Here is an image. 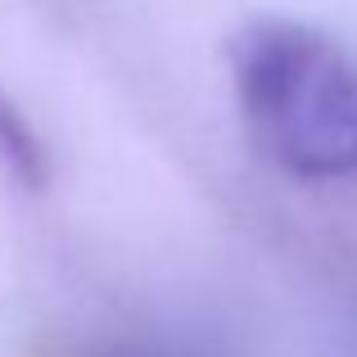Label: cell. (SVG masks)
I'll return each mask as SVG.
<instances>
[{"label":"cell","mask_w":357,"mask_h":357,"mask_svg":"<svg viewBox=\"0 0 357 357\" xmlns=\"http://www.w3.org/2000/svg\"><path fill=\"white\" fill-rule=\"evenodd\" d=\"M231 86L253 149L294 181L357 176V63L307 23L262 18L231 41Z\"/></svg>","instance_id":"cell-1"},{"label":"cell","mask_w":357,"mask_h":357,"mask_svg":"<svg viewBox=\"0 0 357 357\" xmlns=\"http://www.w3.org/2000/svg\"><path fill=\"white\" fill-rule=\"evenodd\" d=\"M0 167H5L14 181H23L27 190H41L45 185L41 145H36V136L27 131V122L9 105H0Z\"/></svg>","instance_id":"cell-2"}]
</instances>
